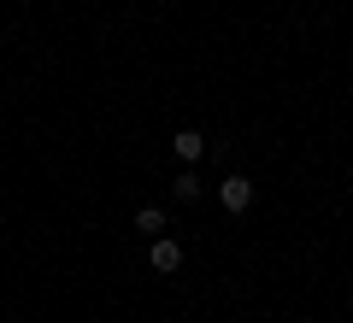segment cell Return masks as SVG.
<instances>
[{"label": "cell", "mask_w": 353, "mask_h": 323, "mask_svg": "<svg viewBox=\"0 0 353 323\" xmlns=\"http://www.w3.org/2000/svg\"><path fill=\"white\" fill-rule=\"evenodd\" d=\"M201 194H206L201 176H194V171H176V200H183V206H189V200H201Z\"/></svg>", "instance_id": "5b68a950"}, {"label": "cell", "mask_w": 353, "mask_h": 323, "mask_svg": "<svg viewBox=\"0 0 353 323\" xmlns=\"http://www.w3.org/2000/svg\"><path fill=\"white\" fill-rule=\"evenodd\" d=\"M171 153H176V159H183V165H194V159H201V153H206V136H201V129H176Z\"/></svg>", "instance_id": "3957f363"}, {"label": "cell", "mask_w": 353, "mask_h": 323, "mask_svg": "<svg viewBox=\"0 0 353 323\" xmlns=\"http://www.w3.org/2000/svg\"><path fill=\"white\" fill-rule=\"evenodd\" d=\"M136 236H165V211L159 206H141L136 211Z\"/></svg>", "instance_id": "277c9868"}, {"label": "cell", "mask_w": 353, "mask_h": 323, "mask_svg": "<svg viewBox=\"0 0 353 323\" xmlns=\"http://www.w3.org/2000/svg\"><path fill=\"white\" fill-rule=\"evenodd\" d=\"M148 264H153L159 276H176V271H183V241H171V236H153Z\"/></svg>", "instance_id": "6da1fadb"}, {"label": "cell", "mask_w": 353, "mask_h": 323, "mask_svg": "<svg viewBox=\"0 0 353 323\" xmlns=\"http://www.w3.org/2000/svg\"><path fill=\"white\" fill-rule=\"evenodd\" d=\"M218 200H224V211H236V218H241V211L253 206V183H248L241 171H230L224 183H218Z\"/></svg>", "instance_id": "7a4b0ae2"}]
</instances>
